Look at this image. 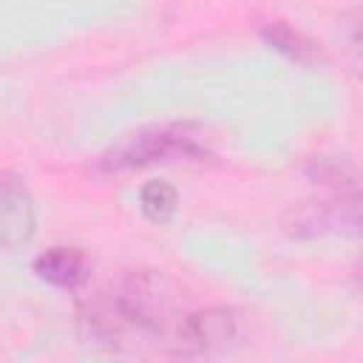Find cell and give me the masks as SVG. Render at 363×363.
<instances>
[{
    "instance_id": "obj_1",
    "label": "cell",
    "mask_w": 363,
    "mask_h": 363,
    "mask_svg": "<svg viewBox=\"0 0 363 363\" xmlns=\"http://www.w3.org/2000/svg\"><path fill=\"white\" fill-rule=\"evenodd\" d=\"M176 303L173 284L153 269L128 272L111 292L94 295L79 309V326L88 340L108 349H142L145 343H164L176 323H170Z\"/></svg>"
},
{
    "instance_id": "obj_2",
    "label": "cell",
    "mask_w": 363,
    "mask_h": 363,
    "mask_svg": "<svg viewBox=\"0 0 363 363\" xmlns=\"http://www.w3.org/2000/svg\"><path fill=\"white\" fill-rule=\"evenodd\" d=\"M207 139L204 130L190 122H164L142 128L125 136L102 156L105 170H133L153 162H176V159H204Z\"/></svg>"
},
{
    "instance_id": "obj_3",
    "label": "cell",
    "mask_w": 363,
    "mask_h": 363,
    "mask_svg": "<svg viewBox=\"0 0 363 363\" xmlns=\"http://www.w3.org/2000/svg\"><path fill=\"white\" fill-rule=\"evenodd\" d=\"M238 337V315L230 306H207L199 312H187L176 320L164 357L173 363H199L221 354Z\"/></svg>"
},
{
    "instance_id": "obj_4",
    "label": "cell",
    "mask_w": 363,
    "mask_h": 363,
    "mask_svg": "<svg viewBox=\"0 0 363 363\" xmlns=\"http://www.w3.org/2000/svg\"><path fill=\"white\" fill-rule=\"evenodd\" d=\"M281 227L292 238H318L326 233L363 235V190L289 204L281 216Z\"/></svg>"
},
{
    "instance_id": "obj_5",
    "label": "cell",
    "mask_w": 363,
    "mask_h": 363,
    "mask_svg": "<svg viewBox=\"0 0 363 363\" xmlns=\"http://www.w3.org/2000/svg\"><path fill=\"white\" fill-rule=\"evenodd\" d=\"M34 199L26 187V182L6 170L0 182V233H3V247L17 250L34 235Z\"/></svg>"
},
{
    "instance_id": "obj_6",
    "label": "cell",
    "mask_w": 363,
    "mask_h": 363,
    "mask_svg": "<svg viewBox=\"0 0 363 363\" xmlns=\"http://www.w3.org/2000/svg\"><path fill=\"white\" fill-rule=\"evenodd\" d=\"M34 272L54 286L74 289L88 281L91 261L79 247H51L34 258Z\"/></svg>"
},
{
    "instance_id": "obj_7",
    "label": "cell",
    "mask_w": 363,
    "mask_h": 363,
    "mask_svg": "<svg viewBox=\"0 0 363 363\" xmlns=\"http://www.w3.org/2000/svg\"><path fill=\"white\" fill-rule=\"evenodd\" d=\"M306 176L323 187H332L335 193H357L360 190V173L354 164H349L343 156H315L306 162Z\"/></svg>"
},
{
    "instance_id": "obj_8",
    "label": "cell",
    "mask_w": 363,
    "mask_h": 363,
    "mask_svg": "<svg viewBox=\"0 0 363 363\" xmlns=\"http://www.w3.org/2000/svg\"><path fill=\"white\" fill-rule=\"evenodd\" d=\"M139 207L142 213L153 221V224H167L179 207V196L173 190V184L162 182V179H153L142 187L139 193Z\"/></svg>"
},
{
    "instance_id": "obj_9",
    "label": "cell",
    "mask_w": 363,
    "mask_h": 363,
    "mask_svg": "<svg viewBox=\"0 0 363 363\" xmlns=\"http://www.w3.org/2000/svg\"><path fill=\"white\" fill-rule=\"evenodd\" d=\"M261 34H264V40H267L269 45H275L278 51H284V54H289V57H295V60H306L309 51H312V45H309L298 31H292V28L284 26V23L264 26Z\"/></svg>"
},
{
    "instance_id": "obj_10",
    "label": "cell",
    "mask_w": 363,
    "mask_h": 363,
    "mask_svg": "<svg viewBox=\"0 0 363 363\" xmlns=\"http://www.w3.org/2000/svg\"><path fill=\"white\" fill-rule=\"evenodd\" d=\"M346 43H349V57L354 74L363 79V9H352L346 17Z\"/></svg>"
},
{
    "instance_id": "obj_11",
    "label": "cell",
    "mask_w": 363,
    "mask_h": 363,
    "mask_svg": "<svg viewBox=\"0 0 363 363\" xmlns=\"http://www.w3.org/2000/svg\"><path fill=\"white\" fill-rule=\"evenodd\" d=\"M357 281H360V284H363V261H360V264H357Z\"/></svg>"
}]
</instances>
